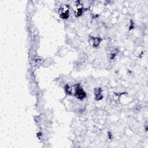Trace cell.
<instances>
[{"label":"cell","instance_id":"6da1fadb","mask_svg":"<svg viewBox=\"0 0 148 148\" xmlns=\"http://www.w3.org/2000/svg\"><path fill=\"white\" fill-rule=\"evenodd\" d=\"M60 16L62 19H66L69 16V7L68 5H64L61 7L59 11Z\"/></svg>","mask_w":148,"mask_h":148},{"label":"cell","instance_id":"7a4b0ae2","mask_svg":"<svg viewBox=\"0 0 148 148\" xmlns=\"http://www.w3.org/2000/svg\"><path fill=\"white\" fill-rule=\"evenodd\" d=\"M75 95L77 97V98L79 99H83L86 96V93L83 91L82 88L79 87V86L76 87L75 90Z\"/></svg>","mask_w":148,"mask_h":148}]
</instances>
